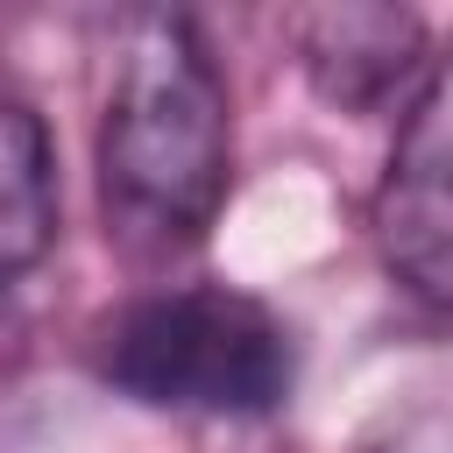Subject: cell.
<instances>
[{"instance_id": "6da1fadb", "label": "cell", "mask_w": 453, "mask_h": 453, "mask_svg": "<svg viewBox=\"0 0 453 453\" xmlns=\"http://www.w3.org/2000/svg\"><path fill=\"white\" fill-rule=\"evenodd\" d=\"M234 184L226 85L184 14L134 21L106 120H99V205L106 234L134 255L198 248Z\"/></svg>"}, {"instance_id": "7a4b0ae2", "label": "cell", "mask_w": 453, "mask_h": 453, "mask_svg": "<svg viewBox=\"0 0 453 453\" xmlns=\"http://www.w3.org/2000/svg\"><path fill=\"white\" fill-rule=\"evenodd\" d=\"M92 368L149 411L262 418L290 396L297 347L262 297L226 283H184L120 304L92 333Z\"/></svg>"}, {"instance_id": "3957f363", "label": "cell", "mask_w": 453, "mask_h": 453, "mask_svg": "<svg viewBox=\"0 0 453 453\" xmlns=\"http://www.w3.org/2000/svg\"><path fill=\"white\" fill-rule=\"evenodd\" d=\"M375 248L418 304L453 319V50L432 57L396 127L375 191Z\"/></svg>"}, {"instance_id": "277c9868", "label": "cell", "mask_w": 453, "mask_h": 453, "mask_svg": "<svg viewBox=\"0 0 453 453\" xmlns=\"http://www.w3.org/2000/svg\"><path fill=\"white\" fill-rule=\"evenodd\" d=\"M290 35H297L311 85L340 113H375L418 71H432L425 21L411 7H311V14L290 21Z\"/></svg>"}, {"instance_id": "5b68a950", "label": "cell", "mask_w": 453, "mask_h": 453, "mask_svg": "<svg viewBox=\"0 0 453 453\" xmlns=\"http://www.w3.org/2000/svg\"><path fill=\"white\" fill-rule=\"evenodd\" d=\"M57 241V170L42 113L0 92V290H14Z\"/></svg>"}, {"instance_id": "8992f818", "label": "cell", "mask_w": 453, "mask_h": 453, "mask_svg": "<svg viewBox=\"0 0 453 453\" xmlns=\"http://www.w3.org/2000/svg\"><path fill=\"white\" fill-rule=\"evenodd\" d=\"M368 453H453V375L418 389V396H403Z\"/></svg>"}]
</instances>
